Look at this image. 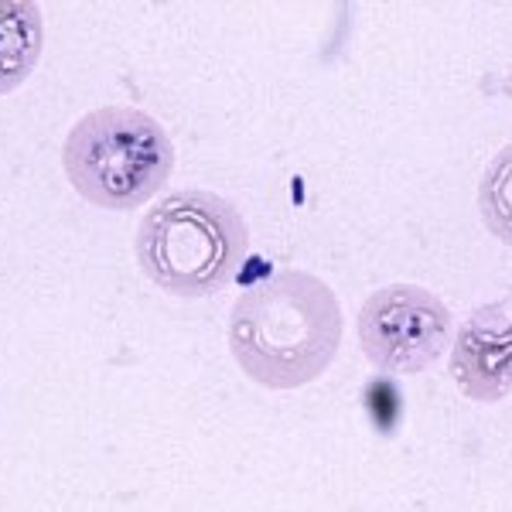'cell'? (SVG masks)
<instances>
[{
	"mask_svg": "<svg viewBox=\"0 0 512 512\" xmlns=\"http://www.w3.org/2000/svg\"><path fill=\"white\" fill-rule=\"evenodd\" d=\"M342 345V308L325 280L280 270L236 297L229 349L246 376L270 390H297L332 366Z\"/></svg>",
	"mask_w": 512,
	"mask_h": 512,
	"instance_id": "6da1fadb",
	"label": "cell"
},
{
	"mask_svg": "<svg viewBox=\"0 0 512 512\" xmlns=\"http://www.w3.org/2000/svg\"><path fill=\"white\" fill-rule=\"evenodd\" d=\"M250 246L243 216L226 198L181 188L147 209L137 226L140 270L168 294L209 297L236 277Z\"/></svg>",
	"mask_w": 512,
	"mask_h": 512,
	"instance_id": "7a4b0ae2",
	"label": "cell"
},
{
	"mask_svg": "<svg viewBox=\"0 0 512 512\" xmlns=\"http://www.w3.org/2000/svg\"><path fill=\"white\" fill-rule=\"evenodd\" d=\"M72 188L110 212L147 205L175 171V144L151 113L134 106H99L76 120L62 147Z\"/></svg>",
	"mask_w": 512,
	"mask_h": 512,
	"instance_id": "3957f363",
	"label": "cell"
},
{
	"mask_svg": "<svg viewBox=\"0 0 512 512\" xmlns=\"http://www.w3.org/2000/svg\"><path fill=\"white\" fill-rule=\"evenodd\" d=\"M451 311L417 284H390L366 297L359 311V342L379 373L410 376L434 366L448 349Z\"/></svg>",
	"mask_w": 512,
	"mask_h": 512,
	"instance_id": "277c9868",
	"label": "cell"
},
{
	"mask_svg": "<svg viewBox=\"0 0 512 512\" xmlns=\"http://www.w3.org/2000/svg\"><path fill=\"white\" fill-rule=\"evenodd\" d=\"M451 376L468 400L495 403L512 393V297L468 315L451 349Z\"/></svg>",
	"mask_w": 512,
	"mask_h": 512,
	"instance_id": "5b68a950",
	"label": "cell"
},
{
	"mask_svg": "<svg viewBox=\"0 0 512 512\" xmlns=\"http://www.w3.org/2000/svg\"><path fill=\"white\" fill-rule=\"evenodd\" d=\"M45 45V24L35 4H0V96L18 89L35 72Z\"/></svg>",
	"mask_w": 512,
	"mask_h": 512,
	"instance_id": "8992f818",
	"label": "cell"
},
{
	"mask_svg": "<svg viewBox=\"0 0 512 512\" xmlns=\"http://www.w3.org/2000/svg\"><path fill=\"white\" fill-rule=\"evenodd\" d=\"M478 209L489 233L512 246V144L495 154L478 181Z\"/></svg>",
	"mask_w": 512,
	"mask_h": 512,
	"instance_id": "52a82bcc",
	"label": "cell"
}]
</instances>
